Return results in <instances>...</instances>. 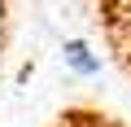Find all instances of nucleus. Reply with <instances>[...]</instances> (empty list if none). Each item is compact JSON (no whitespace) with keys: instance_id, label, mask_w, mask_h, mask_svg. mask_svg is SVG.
<instances>
[{"instance_id":"nucleus-1","label":"nucleus","mask_w":131,"mask_h":127,"mask_svg":"<svg viewBox=\"0 0 131 127\" xmlns=\"http://www.w3.org/2000/svg\"><path fill=\"white\" fill-rule=\"evenodd\" d=\"M66 61H70L79 75H96V70H101V61L88 53V44H83V40H70V44H66Z\"/></svg>"},{"instance_id":"nucleus-2","label":"nucleus","mask_w":131,"mask_h":127,"mask_svg":"<svg viewBox=\"0 0 131 127\" xmlns=\"http://www.w3.org/2000/svg\"><path fill=\"white\" fill-rule=\"evenodd\" d=\"M0 22H5V0H0Z\"/></svg>"}]
</instances>
